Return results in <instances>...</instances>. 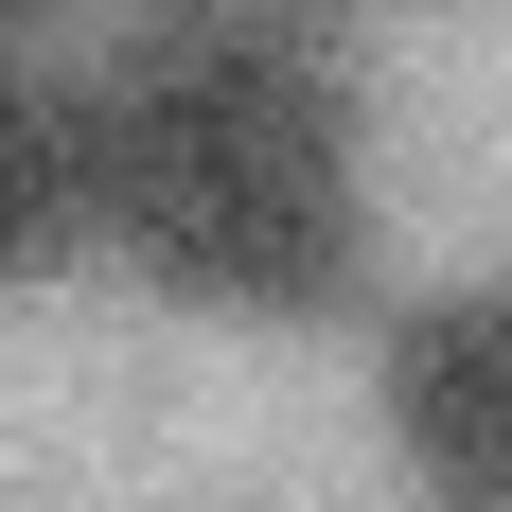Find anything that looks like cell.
Wrapping results in <instances>:
<instances>
[{
	"instance_id": "3957f363",
	"label": "cell",
	"mask_w": 512,
	"mask_h": 512,
	"mask_svg": "<svg viewBox=\"0 0 512 512\" xmlns=\"http://www.w3.org/2000/svg\"><path fill=\"white\" fill-rule=\"evenodd\" d=\"M106 230V89H53L0 53V283H36Z\"/></svg>"
},
{
	"instance_id": "6da1fadb",
	"label": "cell",
	"mask_w": 512,
	"mask_h": 512,
	"mask_svg": "<svg viewBox=\"0 0 512 512\" xmlns=\"http://www.w3.org/2000/svg\"><path fill=\"white\" fill-rule=\"evenodd\" d=\"M106 230L142 283L301 318L354 265V106L301 0H159L106 71Z\"/></svg>"
},
{
	"instance_id": "277c9868",
	"label": "cell",
	"mask_w": 512,
	"mask_h": 512,
	"mask_svg": "<svg viewBox=\"0 0 512 512\" xmlns=\"http://www.w3.org/2000/svg\"><path fill=\"white\" fill-rule=\"evenodd\" d=\"M36 18H53V0H0V36H36Z\"/></svg>"
},
{
	"instance_id": "7a4b0ae2",
	"label": "cell",
	"mask_w": 512,
	"mask_h": 512,
	"mask_svg": "<svg viewBox=\"0 0 512 512\" xmlns=\"http://www.w3.org/2000/svg\"><path fill=\"white\" fill-rule=\"evenodd\" d=\"M389 460L442 512H512V283L389 318Z\"/></svg>"
}]
</instances>
